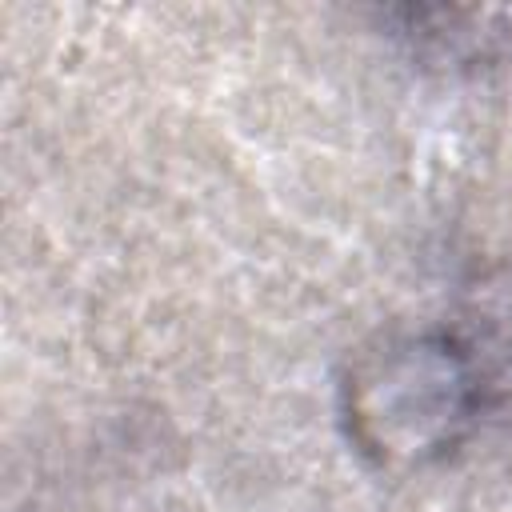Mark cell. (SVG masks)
Returning a JSON list of instances; mask_svg holds the SVG:
<instances>
[{
	"label": "cell",
	"mask_w": 512,
	"mask_h": 512,
	"mask_svg": "<svg viewBox=\"0 0 512 512\" xmlns=\"http://www.w3.org/2000/svg\"><path fill=\"white\" fill-rule=\"evenodd\" d=\"M476 412L468 356L448 336H400L360 356L344 380L352 444L380 468L436 460Z\"/></svg>",
	"instance_id": "cell-1"
}]
</instances>
